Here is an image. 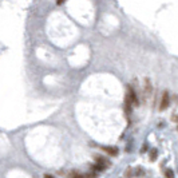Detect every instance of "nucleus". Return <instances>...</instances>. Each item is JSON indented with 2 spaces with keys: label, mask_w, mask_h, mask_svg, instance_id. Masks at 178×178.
<instances>
[{
  "label": "nucleus",
  "mask_w": 178,
  "mask_h": 178,
  "mask_svg": "<svg viewBox=\"0 0 178 178\" xmlns=\"http://www.w3.org/2000/svg\"><path fill=\"white\" fill-rule=\"evenodd\" d=\"M146 150H147V145H145V146L141 149V153H143V151H146Z\"/></svg>",
  "instance_id": "nucleus-11"
},
{
  "label": "nucleus",
  "mask_w": 178,
  "mask_h": 178,
  "mask_svg": "<svg viewBox=\"0 0 178 178\" xmlns=\"http://www.w3.org/2000/svg\"><path fill=\"white\" fill-rule=\"evenodd\" d=\"M63 1H64V0H58V4L60 6V4H63Z\"/></svg>",
  "instance_id": "nucleus-13"
},
{
  "label": "nucleus",
  "mask_w": 178,
  "mask_h": 178,
  "mask_svg": "<svg viewBox=\"0 0 178 178\" xmlns=\"http://www.w3.org/2000/svg\"><path fill=\"white\" fill-rule=\"evenodd\" d=\"M86 178H97V173L92 171V173H87L86 174Z\"/></svg>",
  "instance_id": "nucleus-10"
},
{
  "label": "nucleus",
  "mask_w": 178,
  "mask_h": 178,
  "mask_svg": "<svg viewBox=\"0 0 178 178\" xmlns=\"http://www.w3.org/2000/svg\"><path fill=\"white\" fill-rule=\"evenodd\" d=\"M127 98L130 99V102H131L133 105H135V106L139 105V101H138L137 92H135V90H134L131 86H129V87H127Z\"/></svg>",
  "instance_id": "nucleus-2"
},
{
  "label": "nucleus",
  "mask_w": 178,
  "mask_h": 178,
  "mask_svg": "<svg viewBox=\"0 0 178 178\" xmlns=\"http://www.w3.org/2000/svg\"><path fill=\"white\" fill-rule=\"evenodd\" d=\"M95 161H97V164H101V165H103V166H106V168L110 166V162H108L106 158L101 157V155H95Z\"/></svg>",
  "instance_id": "nucleus-5"
},
{
  "label": "nucleus",
  "mask_w": 178,
  "mask_h": 178,
  "mask_svg": "<svg viewBox=\"0 0 178 178\" xmlns=\"http://www.w3.org/2000/svg\"><path fill=\"white\" fill-rule=\"evenodd\" d=\"M70 177L71 178H84L83 175L80 174V173H78V171H71V173H70Z\"/></svg>",
  "instance_id": "nucleus-8"
},
{
  "label": "nucleus",
  "mask_w": 178,
  "mask_h": 178,
  "mask_svg": "<svg viewBox=\"0 0 178 178\" xmlns=\"http://www.w3.org/2000/svg\"><path fill=\"white\" fill-rule=\"evenodd\" d=\"M157 157H158V151L155 150V149H153V150L150 151V157H149V159H150L151 162H154V161L157 159Z\"/></svg>",
  "instance_id": "nucleus-7"
},
{
  "label": "nucleus",
  "mask_w": 178,
  "mask_h": 178,
  "mask_svg": "<svg viewBox=\"0 0 178 178\" xmlns=\"http://www.w3.org/2000/svg\"><path fill=\"white\" fill-rule=\"evenodd\" d=\"M169 105H170V97H169V92H168V91H165L164 94H162V98H161L159 110H161V111L166 110V108L169 107Z\"/></svg>",
  "instance_id": "nucleus-1"
},
{
  "label": "nucleus",
  "mask_w": 178,
  "mask_h": 178,
  "mask_svg": "<svg viewBox=\"0 0 178 178\" xmlns=\"http://www.w3.org/2000/svg\"><path fill=\"white\" fill-rule=\"evenodd\" d=\"M103 150L106 151V153L108 154V155H112V157H115V155H118V149L117 147H108V146H105V147H102Z\"/></svg>",
  "instance_id": "nucleus-3"
},
{
  "label": "nucleus",
  "mask_w": 178,
  "mask_h": 178,
  "mask_svg": "<svg viewBox=\"0 0 178 178\" xmlns=\"http://www.w3.org/2000/svg\"><path fill=\"white\" fill-rule=\"evenodd\" d=\"M151 91H153V87H151L150 79H145V92H146V97H150Z\"/></svg>",
  "instance_id": "nucleus-4"
},
{
  "label": "nucleus",
  "mask_w": 178,
  "mask_h": 178,
  "mask_svg": "<svg viewBox=\"0 0 178 178\" xmlns=\"http://www.w3.org/2000/svg\"><path fill=\"white\" fill-rule=\"evenodd\" d=\"M91 169L97 173V171H103L106 169V166H103V165H101V164H95V165H92V166H91Z\"/></svg>",
  "instance_id": "nucleus-6"
},
{
  "label": "nucleus",
  "mask_w": 178,
  "mask_h": 178,
  "mask_svg": "<svg viewBox=\"0 0 178 178\" xmlns=\"http://www.w3.org/2000/svg\"><path fill=\"white\" fill-rule=\"evenodd\" d=\"M165 175H166V178H174V173H173V170H171V169H166Z\"/></svg>",
  "instance_id": "nucleus-9"
},
{
  "label": "nucleus",
  "mask_w": 178,
  "mask_h": 178,
  "mask_svg": "<svg viewBox=\"0 0 178 178\" xmlns=\"http://www.w3.org/2000/svg\"><path fill=\"white\" fill-rule=\"evenodd\" d=\"M43 177H44V178H55V177H52V175H51V174H44V175H43Z\"/></svg>",
  "instance_id": "nucleus-12"
},
{
  "label": "nucleus",
  "mask_w": 178,
  "mask_h": 178,
  "mask_svg": "<svg viewBox=\"0 0 178 178\" xmlns=\"http://www.w3.org/2000/svg\"><path fill=\"white\" fill-rule=\"evenodd\" d=\"M177 129H178V126H177Z\"/></svg>",
  "instance_id": "nucleus-14"
}]
</instances>
